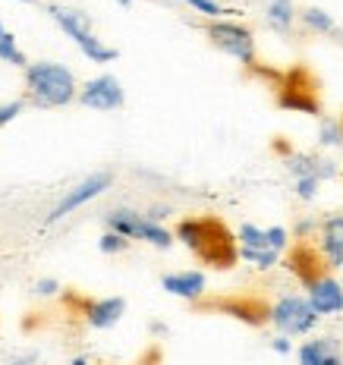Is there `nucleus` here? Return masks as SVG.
<instances>
[{
    "label": "nucleus",
    "mask_w": 343,
    "mask_h": 365,
    "mask_svg": "<svg viewBox=\"0 0 343 365\" xmlns=\"http://www.w3.org/2000/svg\"><path fill=\"white\" fill-rule=\"evenodd\" d=\"M306 22H309L312 29H318V32H331V29H334V19L327 16L324 10H315V6L306 10Z\"/></svg>",
    "instance_id": "6ab92c4d"
},
{
    "label": "nucleus",
    "mask_w": 343,
    "mask_h": 365,
    "mask_svg": "<svg viewBox=\"0 0 343 365\" xmlns=\"http://www.w3.org/2000/svg\"><path fill=\"white\" fill-rule=\"evenodd\" d=\"M189 6H195L199 13H205V16H220V13H227L220 4H215V0H186Z\"/></svg>",
    "instance_id": "aec40b11"
},
{
    "label": "nucleus",
    "mask_w": 343,
    "mask_h": 365,
    "mask_svg": "<svg viewBox=\"0 0 343 365\" xmlns=\"http://www.w3.org/2000/svg\"><path fill=\"white\" fill-rule=\"evenodd\" d=\"M242 258L255 262L258 268H271V264L277 262V252H274V249H242Z\"/></svg>",
    "instance_id": "a211bd4d"
},
{
    "label": "nucleus",
    "mask_w": 343,
    "mask_h": 365,
    "mask_svg": "<svg viewBox=\"0 0 343 365\" xmlns=\"http://www.w3.org/2000/svg\"><path fill=\"white\" fill-rule=\"evenodd\" d=\"M312 309L318 312V315H327V312H337L343 306V293H340V287L334 284V280H315L312 284V302H309Z\"/></svg>",
    "instance_id": "9d476101"
},
{
    "label": "nucleus",
    "mask_w": 343,
    "mask_h": 365,
    "mask_svg": "<svg viewBox=\"0 0 343 365\" xmlns=\"http://www.w3.org/2000/svg\"><path fill=\"white\" fill-rule=\"evenodd\" d=\"M0 60H6V63H13V66H26V57H22V51L16 48V38L6 32L4 26H0Z\"/></svg>",
    "instance_id": "dca6fc26"
},
{
    "label": "nucleus",
    "mask_w": 343,
    "mask_h": 365,
    "mask_svg": "<svg viewBox=\"0 0 343 365\" xmlns=\"http://www.w3.org/2000/svg\"><path fill=\"white\" fill-rule=\"evenodd\" d=\"M240 240H242V249H268V240H265V233L258 230V227H252V224L242 227Z\"/></svg>",
    "instance_id": "f3484780"
},
{
    "label": "nucleus",
    "mask_w": 343,
    "mask_h": 365,
    "mask_svg": "<svg viewBox=\"0 0 343 365\" xmlns=\"http://www.w3.org/2000/svg\"><path fill=\"white\" fill-rule=\"evenodd\" d=\"M19 110H22V104H19V101H13V104H4V108H0V126H4V123H10V120L16 117Z\"/></svg>",
    "instance_id": "b1692460"
},
{
    "label": "nucleus",
    "mask_w": 343,
    "mask_h": 365,
    "mask_svg": "<svg viewBox=\"0 0 343 365\" xmlns=\"http://www.w3.org/2000/svg\"><path fill=\"white\" fill-rule=\"evenodd\" d=\"M208 35L220 51H227L230 57L242 60V63H252V57H255L252 35H249L242 26H233V22H215V26L208 29Z\"/></svg>",
    "instance_id": "0eeeda50"
},
{
    "label": "nucleus",
    "mask_w": 343,
    "mask_h": 365,
    "mask_svg": "<svg viewBox=\"0 0 343 365\" xmlns=\"http://www.w3.org/2000/svg\"><path fill=\"white\" fill-rule=\"evenodd\" d=\"M302 365H340V359L331 353V346L324 344V340H312V344L302 346L300 353Z\"/></svg>",
    "instance_id": "ddd939ff"
},
{
    "label": "nucleus",
    "mask_w": 343,
    "mask_h": 365,
    "mask_svg": "<svg viewBox=\"0 0 343 365\" xmlns=\"http://www.w3.org/2000/svg\"><path fill=\"white\" fill-rule=\"evenodd\" d=\"M10 365H32V359H16V362H10Z\"/></svg>",
    "instance_id": "cd10ccee"
},
{
    "label": "nucleus",
    "mask_w": 343,
    "mask_h": 365,
    "mask_svg": "<svg viewBox=\"0 0 343 365\" xmlns=\"http://www.w3.org/2000/svg\"><path fill=\"white\" fill-rule=\"evenodd\" d=\"M51 16H54V19H57V26L63 29V32L70 35L76 44H79L82 54H86L88 60H95V63H108V60L117 57V51H113V48H104V44L98 41L95 35H91L86 13L66 10V6H51Z\"/></svg>",
    "instance_id": "7ed1b4c3"
},
{
    "label": "nucleus",
    "mask_w": 343,
    "mask_h": 365,
    "mask_svg": "<svg viewBox=\"0 0 343 365\" xmlns=\"http://www.w3.org/2000/svg\"><path fill=\"white\" fill-rule=\"evenodd\" d=\"M82 104L95 110H113L123 104V88H120V82L113 76H98L82 88Z\"/></svg>",
    "instance_id": "6e6552de"
},
{
    "label": "nucleus",
    "mask_w": 343,
    "mask_h": 365,
    "mask_svg": "<svg viewBox=\"0 0 343 365\" xmlns=\"http://www.w3.org/2000/svg\"><path fill=\"white\" fill-rule=\"evenodd\" d=\"M268 19L274 29H290V22H293V0H271L268 6Z\"/></svg>",
    "instance_id": "2eb2a0df"
},
{
    "label": "nucleus",
    "mask_w": 343,
    "mask_h": 365,
    "mask_svg": "<svg viewBox=\"0 0 343 365\" xmlns=\"http://www.w3.org/2000/svg\"><path fill=\"white\" fill-rule=\"evenodd\" d=\"M265 240H268V249H284V242H287V233H284V227H271L268 233H265Z\"/></svg>",
    "instance_id": "4be33fe9"
},
{
    "label": "nucleus",
    "mask_w": 343,
    "mask_h": 365,
    "mask_svg": "<svg viewBox=\"0 0 343 365\" xmlns=\"http://www.w3.org/2000/svg\"><path fill=\"white\" fill-rule=\"evenodd\" d=\"M120 4H133V0H120Z\"/></svg>",
    "instance_id": "c756f323"
},
{
    "label": "nucleus",
    "mask_w": 343,
    "mask_h": 365,
    "mask_svg": "<svg viewBox=\"0 0 343 365\" xmlns=\"http://www.w3.org/2000/svg\"><path fill=\"white\" fill-rule=\"evenodd\" d=\"M108 224L120 237H139V240L155 242V246H161V249L170 246V233H167L164 227H158L155 220H148V217L133 215V211H113V215H108Z\"/></svg>",
    "instance_id": "20e7f679"
},
{
    "label": "nucleus",
    "mask_w": 343,
    "mask_h": 365,
    "mask_svg": "<svg viewBox=\"0 0 343 365\" xmlns=\"http://www.w3.org/2000/svg\"><path fill=\"white\" fill-rule=\"evenodd\" d=\"M123 315V299H101L95 306H88V322L95 328H111V324L120 322Z\"/></svg>",
    "instance_id": "9b49d317"
},
{
    "label": "nucleus",
    "mask_w": 343,
    "mask_h": 365,
    "mask_svg": "<svg viewBox=\"0 0 343 365\" xmlns=\"http://www.w3.org/2000/svg\"><path fill=\"white\" fill-rule=\"evenodd\" d=\"M73 365H88V362H86V359H76V362H73Z\"/></svg>",
    "instance_id": "c85d7f7f"
},
{
    "label": "nucleus",
    "mask_w": 343,
    "mask_h": 365,
    "mask_svg": "<svg viewBox=\"0 0 343 365\" xmlns=\"http://www.w3.org/2000/svg\"><path fill=\"white\" fill-rule=\"evenodd\" d=\"M274 349H277V353H290V340H277Z\"/></svg>",
    "instance_id": "bb28decb"
},
{
    "label": "nucleus",
    "mask_w": 343,
    "mask_h": 365,
    "mask_svg": "<svg viewBox=\"0 0 343 365\" xmlns=\"http://www.w3.org/2000/svg\"><path fill=\"white\" fill-rule=\"evenodd\" d=\"M38 293H44V296H51V293H57V280H38V287H35Z\"/></svg>",
    "instance_id": "a878e982"
},
{
    "label": "nucleus",
    "mask_w": 343,
    "mask_h": 365,
    "mask_svg": "<svg viewBox=\"0 0 343 365\" xmlns=\"http://www.w3.org/2000/svg\"><path fill=\"white\" fill-rule=\"evenodd\" d=\"M324 249L334 264H343V217H331L324 227Z\"/></svg>",
    "instance_id": "f8f14e48"
},
{
    "label": "nucleus",
    "mask_w": 343,
    "mask_h": 365,
    "mask_svg": "<svg viewBox=\"0 0 343 365\" xmlns=\"http://www.w3.org/2000/svg\"><path fill=\"white\" fill-rule=\"evenodd\" d=\"M318 192V177H302L300 180V195L302 199H312Z\"/></svg>",
    "instance_id": "5701e85b"
},
{
    "label": "nucleus",
    "mask_w": 343,
    "mask_h": 365,
    "mask_svg": "<svg viewBox=\"0 0 343 365\" xmlns=\"http://www.w3.org/2000/svg\"><path fill=\"white\" fill-rule=\"evenodd\" d=\"M26 82L41 108H60V104H70L76 98L73 73L60 63H32L26 70Z\"/></svg>",
    "instance_id": "f03ea898"
},
{
    "label": "nucleus",
    "mask_w": 343,
    "mask_h": 365,
    "mask_svg": "<svg viewBox=\"0 0 343 365\" xmlns=\"http://www.w3.org/2000/svg\"><path fill=\"white\" fill-rule=\"evenodd\" d=\"M340 139H343L340 129L334 126V123H327V126H324V142H327V145H334V142H340Z\"/></svg>",
    "instance_id": "393cba45"
},
{
    "label": "nucleus",
    "mask_w": 343,
    "mask_h": 365,
    "mask_svg": "<svg viewBox=\"0 0 343 365\" xmlns=\"http://www.w3.org/2000/svg\"><path fill=\"white\" fill-rule=\"evenodd\" d=\"M111 186V173H91L88 180H82L79 186H73L70 192L60 199L54 208H51V215H48V220L54 224V220H60V217H66L70 211H76V208H82L86 202H91V199H98V195L104 192V189Z\"/></svg>",
    "instance_id": "39448f33"
},
{
    "label": "nucleus",
    "mask_w": 343,
    "mask_h": 365,
    "mask_svg": "<svg viewBox=\"0 0 343 365\" xmlns=\"http://www.w3.org/2000/svg\"><path fill=\"white\" fill-rule=\"evenodd\" d=\"M271 318H274V324H277L280 331L302 334V331H309L312 324L318 322V312L312 309L306 299H300V296H290V299H280L277 306H274Z\"/></svg>",
    "instance_id": "423d86ee"
},
{
    "label": "nucleus",
    "mask_w": 343,
    "mask_h": 365,
    "mask_svg": "<svg viewBox=\"0 0 343 365\" xmlns=\"http://www.w3.org/2000/svg\"><path fill=\"white\" fill-rule=\"evenodd\" d=\"M164 290L183 299H195L205 290V274L199 271H180V274H167L164 277Z\"/></svg>",
    "instance_id": "1a4fd4ad"
},
{
    "label": "nucleus",
    "mask_w": 343,
    "mask_h": 365,
    "mask_svg": "<svg viewBox=\"0 0 343 365\" xmlns=\"http://www.w3.org/2000/svg\"><path fill=\"white\" fill-rule=\"evenodd\" d=\"M177 233L189 249H195L205 262L217 264V268H227V264L236 258L233 242H230L227 230L217 224V220H205V217L202 220H183Z\"/></svg>",
    "instance_id": "f257e3e1"
},
{
    "label": "nucleus",
    "mask_w": 343,
    "mask_h": 365,
    "mask_svg": "<svg viewBox=\"0 0 343 365\" xmlns=\"http://www.w3.org/2000/svg\"><path fill=\"white\" fill-rule=\"evenodd\" d=\"M120 249H126V237H120V233L101 237V252H120Z\"/></svg>",
    "instance_id": "412c9836"
},
{
    "label": "nucleus",
    "mask_w": 343,
    "mask_h": 365,
    "mask_svg": "<svg viewBox=\"0 0 343 365\" xmlns=\"http://www.w3.org/2000/svg\"><path fill=\"white\" fill-rule=\"evenodd\" d=\"M290 268L300 271V277H306L309 284H315V280H318V262H315V255H312L309 249L293 252V258H290Z\"/></svg>",
    "instance_id": "4468645a"
}]
</instances>
